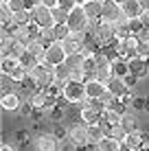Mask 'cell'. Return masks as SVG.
<instances>
[{"label": "cell", "mask_w": 149, "mask_h": 151, "mask_svg": "<svg viewBox=\"0 0 149 151\" xmlns=\"http://www.w3.org/2000/svg\"><path fill=\"white\" fill-rule=\"evenodd\" d=\"M66 50L64 46H61V42H53L50 46H46V55H44V64H48L50 68H55V66H61L66 64Z\"/></svg>", "instance_id": "obj_7"}, {"label": "cell", "mask_w": 149, "mask_h": 151, "mask_svg": "<svg viewBox=\"0 0 149 151\" xmlns=\"http://www.w3.org/2000/svg\"><path fill=\"white\" fill-rule=\"evenodd\" d=\"M53 33H55V42H64L70 35V29H68V24H55Z\"/></svg>", "instance_id": "obj_34"}, {"label": "cell", "mask_w": 149, "mask_h": 151, "mask_svg": "<svg viewBox=\"0 0 149 151\" xmlns=\"http://www.w3.org/2000/svg\"><path fill=\"white\" fill-rule=\"evenodd\" d=\"M68 140L75 145L77 149H79V147H86V145H90V140H88V125H83V123L73 125V127L68 129Z\"/></svg>", "instance_id": "obj_12"}, {"label": "cell", "mask_w": 149, "mask_h": 151, "mask_svg": "<svg viewBox=\"0 0 149 151\" xmlns=\"http://www.w3.org/2000/svg\"><path fill=\"white\" fill-rule=\"evenodd\" d=\"M55 79H57V83H68L70 81V68L66 64H61V66H55Z\"/></svg>", "instance_id": "obj_32"}, {"label": "cell", "mask_w": 149, "mask_h": 151, "mask_svg": "<svg viewBox=\"0 0 149 151\" xmlns=\"http://www.w3.org/2000/svg\"><path fill=\"white\" fill-rule=\"evenodd\" d=\"M132 110H136V112H145V99H136V96H134Z\"/></svg>", "instance_id": "obj_40"}, {"label": "cell", "mask_w": 149, "mask_h": 151, "mask_svg": "<svg viewBox=\"0 0 149 151\" xmlns=\"http://www.w3.org/2000/svg\"><path fill=\"white\" fill-rule=\"evenodd\" d=\"M40 2H42L44 7H48V9H55L59 4V0H40Z\"/></svg>", "instance_id": "obj_43"}, {"label": "cell", "mask_w": 149, "mask_h": 151, "mask_svg": "<svg viewBox=\"0 0 149 151\" xmlns=\"http://www.w3.org/2000/svg\"><path fill=\"white\" fill-rule=\"evenodd\" d=\"M53 134H55V136H57L59 140H61V138H64V136H68V132H66V129H61V127H59V129H55V132H53Z\"/></svg>", "instance_id": "obj_44"}, {"label": "cell", "mask_w": 149, "mask_h": 151, "mask_svg": "<svg viewBox=\"0 0 149 151\" xmlns=\"http://www.w3.org/2000/svg\"><path fill=\"white\" fill-rule=\"evenodd\" d=\"M105 136H110V127H107V125L96 123V125H90V127H88V140H90V145H94V147Z\"/></svg>", "instance_id": "obj_14"}, {"label": "cell", "mask_w": 149, "mask_h": 151, "mask_svg": "<svg viewBox=\"0 0 149 151\" xmlns=\"http://www.w3.org/2000/svg\"><path fill=\"white\" fill-rule=\"evenodd\" d=\"M83 11L88 15V20H101V13H103V2L101 0H88L83 4Z\"/></svg>", "instance_id": "obj_20"}, {"label": "cell", "mask_w": 149, "mask_h": 151, "mask_svg": "<svg viewBox=\"0 0 149 151\" xmlns=\"http://www.w3.org/2000/svg\"><path fill=\"white\" fill-rule=\"evenodd\" d=\"M96 151H123V145L119 140H114L112 136H105L99 145H96Z\"/></svg>", "instance_id": "obj_26"}, {"label": "cell", "mask_w": 149, "mask_h": 151, "mask_svg": "<svg viewBox=\"0 0 149 151\" xmlns=\"http://www.w3.org/2000/svg\"><path fill=\"white\" fill-rule=\"evenodd\" d=\"M0 2H2V4H7V2H9V0H0Z\"/></svg>", "instance_id": "obj_48"}, {"label": "cell", "mask_w": 149, "mask_h": 151, "mask_svg": "<svg viewBox=\"0 0 149 151\" xmlns=\"http://www.w3.org/2000/svg\"><path fill=\"white\" fill-rule=\"evenodd\" d=\"M88 24H90V20H88V15H86L83 7H75L73 11H70V15H68L70 33H86V31H88Z\"/></svg>", "instance_id": "obj_6"}, {"label": "cell", "mask_w": 149, "mask_h": 151, "mask_svg": "<svg viewBox=\"0 0 149 151\" xmlns=\"http://www.w3.org/2000/svg\"><path fill=\"white\" fill-rule=\"evenodd\" d=\"M123 18H125V15H123V9H121V4L116 2V0H103L101 20H105V22H110V24H116Z\"/></svg>", "instance_id": "obj_10"}, {"label": "cell", "mask_w": 149, "mask_h": 151, "mask_svg": "<svg viewBox=\"0 0 149 151\" xmlns=\"http://www.w3.org/2000/svg\"><path fill=\"white\" fill-rule=\"evenodd\" d=\"M86 64V57L81 53H75V55H68L66 57V66H68L70 70H77V68H83Z\"/></svg>", "instance_id": "obj_31"}, {"label": "cell", "mask_w": 149, "mask_h": 151, "mask_svg": "<svg viewBox=\"0 0 149 151\" xmlns=\"http://www.w3.org/2000/svg\"><path fill=\"white\" fill-rule=\"evenodd\" d=\"M127 66H130V75L138 77V79H145L149 75V59H143V57H132L130 61H127Z\"/></svg>", "instance_id": "obj_13"}, {"label": "cell", "mask_w": 149, "mask_h": 151, "mask_svg": "<svg viewBox=\"0 0 149 151\" xmlns=\"http://www.w3.org/2000/svg\"><path fill=\"white\" fill-rule=\"evenodd\" d=\"M121 9H123V15H125L127 20H136V18H140L143 15V4H140V0H125V2L121 4Z\"/></svg>", "instance_id": "obj_16"}, {"label": "cell", "mask_w": 149, "mask_h": 151, "mask_svg": "<svg viewBox=\"0 0 149 151\" xmlns=\"http://www.w3.org/2000/svg\"><path fill=\"white\" fill-rule=\"evenodd\" d=\"M0 105H2L4 112H20V107H22L24 103H22V96H20V94L9 92V94H2V99H0Z\"/></svg>", "instance_id": "obj_15"}, {"label": "cell", "mask_w": 149, "mask_h": 151, "mask_svg": "<svg viewBox=\"0 0 149 151\" xmlns=\"http://www.w3.org/2000/svg\"><path fill=\"white\" fill-rule=\"evenodd\" d=\"M0 151H15V147H11L9 142H2V147H0Z\"/></svg>", "instance_id": "obj_45"}, {"label": "cell", "mask_w": 149, "mask_h": 151, "mask_svg": "<svg viewBox=\"0 0 149 151\" xmlns=\"http://www.w3.org/2000/svg\"><path fill=\"white\" fill-rule=\"evenodd\" d=\"M27 33L31 35V40H33V42H40V40H42V29H40L35 22H31L29 27H27Z\"/></svg>", "instance_id": "obj_37"}, {"label": "cell", "mask_w": 149, "mask_h": 151, "mask_svg": "<svg viewBox=\"0 0 149 151\" xmlns=\"http://www.w3.org/2000/svg\"><path fill=\"white\" fill-rule=\"evenodd\" d=\"M68 15H70V11H66V9H61V7H55L53 9L55 24H68Z\"/></svg>", "instance_id": "obj_35"}, {"label": "cell", "mask_w": 149, "mask_h": 151, "mask_svg": "<svg viewBox=\"0 0 149 151\" xmlns=\"http://www.w3.org/2000/svg\"><path fill=\"white\" fill-rule=\"evenodd\" d=\"M136 50H138V37L136 35L116 42V55H119L121 59H125V61H130L132 57H136Z\"/></svg>", "instance_id": "obj_8"}, {"label": "cell", "mask_w": 149, "mask_h": 151, "mask_svg": "<svg viewBox=\"0 0 149 151\" xmlns=\"http://www.w3.org/2000/svg\"><path fill=\"white\" fill-rule=\"evenodd\" d=\"M33 22V15H31V9H24V11L13 13V27H29Z\"/></svg>", "instance_id": "obj_27"}, {"label": "cell", "mask_w": 149, "mask_h": 151, "mask_svg": "<svg viewBox=\"0 0 149 151\" xmlns=\"http://www.w3.org/2000/svg\"><path fill=\"white\" fill-rule=\"evenodd\" d=\"M79 107H81V123L83 125L90 127V125H96V123L103 121V107L96 101H88V99H86Z\"/></svg>", "instance_id": "obj_2"}, {"label": "cell", "mask_w": 149, "mask_h": 151, "mask_svg": "<svg viewBox=\"0 0 149 151\" xmlns=\"http://www.w3.org/2000/svg\"><path fill=\"white\" fill-rule=\"evenodd\" d=\"M123 81H125V83H127V88L132 90V88H134L136 83H138V77H134V75H127V77H125Z\"/></svg>", "instance_id": "obj_42"}, {"label": "cell", "mask_w": 149, "mask_h": 151, "mask_svg": "<svg viewBox=\"0 0 149 151\" xmlns=\"http://www.w3.org/2000/svg\"><path fill=\"white\" fill-rule=\"evenodd\" d=\"M48 118H50V121H55V123H59L61 118H64V112H61L59 107H55V110H53V112L48 114Z\"/></svg>", "instance_id": "obj_41"}, {"label": "cell", "mask_w": 149, "mask_h": 151, "mask_svg": "<svg viewBox=\"0 0 149 151\" xmlns=\"http://www.w3.org/2000/svg\"><path fill=\"white\" fill-rule=\"evenodd\" d=\"M57 7H61V9H66V11H73L75 7H79V4L75 2V0H59V4Z\"/></svg>", "instance_id": "obj_39"}, {"label": "cell", "mask_w": 149, "mask_h": 151, "mask_svg": "<svg viewBox=\"0 0 149 151\" xmlns=\"http://www.w3.org/2000/svg\"><path fill=\"white\" fill-rule=\"evenodd\" d=\"M20 66V59H13V57H7V59H0V70H2V75L11 77L13 70Z\"/></svg>", "instance_id": "obj_29"}, {"label": "cell", "mask_w": 149, "mask_h": 151, "mask_svg": "<svg viewBox=\"0 0 149 151\" xmlns=\"http://www.w3.org/2000/svg\"><path fill=\"white\" fill-rule=\"evenodd\" d=\"M101 2H103V0H101Z\"/></svg>", "instance_id": "obj_50"}, {"label": "cell", "mask_w": 149, "mask_h": 151, "mask_svg": "<svg viewBox=\"0 0 149 151\" xmlns=\"http://www.w3.org/2000/svg\"><path fill=\"white\" fill-rule=\"evenodd\" d=\"M31 15H33V22L37 24L40 29H53V27H55L53 9L44 7L42 2H37V4H33V7H31Z\"/></svg>", "instance_id": "obj_5"}, {"label": "cell", "mask_w": 149, "mask_h": 151, "mask_svg": "<svg viewBox=\"0 0 149 151\" xmlns=\"http://www.w3.org/2000/svg\"><path fill=\"white\" fill-rule=\"evenodd\" d=\"M112 72H114V77H119V79H125V77L130 75V66H127L125 59L116 57V59H112Z\"/></svg>", "instance_id": "obj_25"}, {"label": "cell", "mask_w": 149, "mask_h": 151, "mask_svg": "<svg viewBox=\"0 0 149 151\" xmlns=\"http://www.w3.org/2000/svg\"><path fill=\"white\" fill-rule=\"evenodd\" d=\"M68 103H73V105H81V103L86 101V83L81 81H68L64 83V96Z\"/></svg>", "instance_id": "obj_4"}, {"label": "cell", "mask_w": 149, "mask_h": 151, "mask_svg": "<svg viewBox=\"0 0 149 151\" xmlns=\"http://www.w3.org/2000/svg\"><path fill=\"white\" fill-rule=\"evenodd\" d=\"M92 35H94V40L101 44V48L116 44V37H114V24L105 22V20H99V22H96V27H94V31H92Z\"/></svg>", "instance_id": "obj_3"}, {"label": "cell", "mask_w": 149, "mask_h": 151, "mask_svg": "<svg viewBox=\"0 0 149 151\" xmlns=\"http://www.w3.org/2000/svg\"><path fill=\"white\" fill-rule=\"evenodd\" d=\"M33 147H35V151H59V138L53 132L40 134L33 140Z\"/></svg>", "instance_id": "obj_9"}, {"label": "cell", "mask_w": 149, "mask_h": 151, "mask_svg": "<svg viewBox=\"0 0 149 151\" xmlns=\"http://www.w3.org/2000/svg\"><path fill=\"white\" fill-rule=\"evenodd\" d=\"M105 90H107V88L103 86V83H99L94 79L86 81V99H88V101H99V99L103 96Z\"/></svg>", "instance_id": "obj_17"}, {"label": "cell", "mask_w": 149, "mask_h": 151, "mask_svg": "<svg viewBox=\"0 0 149 151\" xmlns=\"http://www.w3.org/2000/svg\"><path fill=\"white\" fill-rule=\"evenodd\" d=\"M121 127L125 129L127 134H136V132H140L136 114H134V112H125V114H123V118H121Z\"/></svg>", "instance_id": "obj_22"}, {"label": "cell", "mask_w": 149, "mask_h": 151, "mask_svg": "<svg viewBox=\"0 0 149 151\" xmlns=\"http://www.w3.org/2000/svg\"><path fill=\"white\" fill-rule=\"evenodd\" d=\"M66 55H75V53H83V46H86V33H70L68 37L61 42Z\"/></svg>", "instance_id": "obj_11"}, {"label": "cell", "mask_w": 149, "mask_h": 151, "mask_svg": "<svg viewBox=\"0 0 149 151\" xmlns=\"http://www.w3.org/2000/svg\"><path fill=\"white\" fill-rule=\"evenodd\" d=\"M75 2H77V4H79V7H83V4H86V2H88V0H75Z\"/></svg>", "instance_id": "obj_46"}, {"label": "cell", "mask_w": 149, "mask_h": 151, "mask_svg": "<svg viewBox=\"0 0 149 151\" xmlns=\"http://www.w3.org/2000/svg\"><path fill=\"white\" fill-rule=\"evenodd\" d=\"M114 37H116V42H121L125 37H132V29H130V20L127 18H123L114 24Z\"/></svg>", "instance_id": "obj_23"}, {"label": "cell", "mask_w": 149, "mask_h": 151, "mask_svg": "<svg viewBox=\"0 0 149 151\" xmlns=\"http://www.w3.org/2000/svg\"><path fill=\"white\" fill-rule=\"evenodd\" d=\"M145 110L149 112V96H145Z\"/></svg>", "instance_id": "obj_47"}, {"label": "cell", "mask_w": 149, "mask_h": 151, "mask_svg": "<svg viewBox=\"0 0 149 151\" xmlns=\"http://www.w3.org/2000/svg\"><path fill=\"white\" fill-rule=\"evenodd\" d=\"M46 99H48V94H46L44 90H37L35 94H31L29 99H27V103L31 107H33L35 112H44V107H46ZM46 114V112H44Z\"/></svg>", "instance_id": "obj_21"}, {"label": "cell", "mask_w": 149, "mask_h": 151, "mask_svg": "<svg viewBox=\"0 0 149 151\" xmlns=\"http://www.w3.org/2000/svg\"><path fill=\"white\" fill-rule=\"evenodd\" d=\"M107 90H110L116 99H123L125 94H130V92H132L130 88H127V83L123 81V79H119V77H114V79L107 83Z\"/></svg>", "instance_id": "obj_19"}, {"label": "cell", "mask_w": 149, "mask_h": 151, "mask_svg": "<svg viewBox=\"0 0 149 151\" xmlns=\"http://www.w3.org/2000/svg\"><path fill=\"white\" fill-rule=\"evenodd\" d=\"M40 64H42V61H40L35 55H31L29 50H27V53H24L22 57H20V66H22V68L27 70V72H31V70L35 68V66H40Z\"/></svg>", "instance_id": "obj_28"}, {"label": "cell", "mask_w": 149, "mask_h": 151, "mask_svg": "<svg viewBox=\"0 0 149 151\" xmlns=\"http://www.w3.org/2000/svg\"><path fill=\"white\" fill-rule=\"evenodd\" d=\"M0 22H2V27L13 24V11L9 9V4H2V2H0Z\"/></svg>", "instance_id": "obj_33"}, {"label": "cell", "mask_w": 149, "mask_h": 151, "mask_svg": "<svg viewBox=\"0 0 149 151\" xmlns=\"http://www.w3.org/2000/svg\"><path fill=\"white\" fill-rule=\"evenodd\" d=\"M27 50H29L31 55H35L40 61H44V55H46V44H44L42 40H40V42H31Z\"/></svg>", "instance_id": "obj_30"}, {"label": "cell", "mask_w": 149, "mask_h": 151, "mask_svg": "<svg viewBox=\"0 0 149 151\" xmlns=\"http://www.w3.org/2000/svg\"><path fill=\"white\" fill-rule=\"evenodd\" d=\"M110 136L123 145V142H125V138H127V132L121 127V125H116V127H110Z\"/></svg>", "instance_id": "obj_36"}, {"label": "cell", "mask_w": 149, "mask_h": 151, "mask_svg": "<svg viewBox=\"0 0 149 151\" xmlns=\"http://www.w3.org/2000/svg\"><path fill=\"white\" fill-rule=\"evenodd\" d=\"M145 134L143 132H136V134H127L125 142H123V151H134V149H140L145 145Z\"/></svg>", "instance_id": "obj_18"}, {"label": "cell", "mask_w": 149, "mask_h": 151, "mask_svg": "<svg viewBox=\"0 0 149 151\" xmlns=\"http://www.w3.org/2000/svg\"><path fill=\"white\" fill-rule=\"evenodd\" d=\"M116 2H119V4H123V2H125V0H116Z\"/></svg>", "instance_id": "obj_49"}, {"label": "cell", "mask_w": 149, "mask_h": 151, "mask_svg": "<svg viewBox=\"0 0 149 151\" xmlns=\"http://www.w3.org/2000/svg\"><path fill=\"white\" fill-rule=\"evenodd\" d=\"M29 77L33 79L35 86H37V90H48L53 83H57V79H55V68H50L44 61L40 66H35V68L29 72Z\"/></svg>", "instance_id": "obj_1"}, {"label": "cell", "mask_w": 149, "mask_h": 151, "mask_svg": "<svg viewBox=\"0 0 149 151\" xmlns=\"http://www.w3.org/2000/svg\"><path fill=\"white\" fill-rule=\"evenodd\" d=\"M121 118H123V114L119 110L107 107V110H103V121L101 123H105L107 127H116V125H121Z\"/></svg>", "instance_id": "obj_24"}, {"label": "cell", "mask_w": 149, "mask_h": 151, "mask_svg": "<svg viewBox=\"0 0 149 151\" xmlns=\"http://www.w3.org/2000/svg\"><path fill=\"white\" fill-rule=\"evenodd\" d=\"M130 29H132V35H138L140 31H145V27H143V22L140 20H130Z\"/></svg>", "instance_id": "obj_38"}]
</instances>
